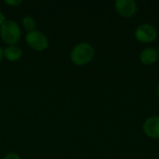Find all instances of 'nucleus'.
Instances as JSON below:
<instances>
[{"label":"nucleus","mask_w":159,"mask_h":159,"mask_svg":"<svg viewBox=\"0 0 159 159\" xmlns=\"http://www.w3.org/2000/svg\"><path fill=\"white\" fill-rule=\"evenodd\" d=\"M143 131L150 138L159 139V116H150L145 120Z\"/></svg>","instance_id":"nucleus-6"},{"label":"nucleus","mask_w":159,"mask_h":159,"mask_svg":"<svg viewBox=\"0 0 159 159\" xmlns=\"http://www.w3.org/2000/svg\"><path fill=\"white\" fill-rule=\"evenodd\" d=\"M20 28L19 24L12 20H6L0 26V35L3 41L7 45H15L20 38Z\"/></svg>","instance_id":"nucleus-2"},{"label":"nucleus","mask_w":159,"mask_h":159,"mask_svg":"<svg viewBox=\"0 0 159 159\" xmlns=\"http://www.w3.org/2000/svg\"><path fill=\"white\" fill-rule=\"evenodd\" d=\"M94 57V48L88 42L76 44L70 54L71 61L74 64L83 66L92 61Z\"/></svg>","instance_id":"nucleus-1"},{"label":"nucleus","mask_w":159,"mask_h":159,"mask_svg":"<svg viewBox=\"0 0 159 159\" xmlns=\"http://www.w3.org/2000/svg\"><path fill=\"white\" fill-rule=\"evenodd\" d=\"M21 22H22V25H23V28L29 33V32H32L34 30H35V26H36V21L34 20V17L28 15V16H25L22 20H21Z\"/></svg>","instance_id":"nucleus-9"},{"label":"nucleus","mask_w":159,"mask_h":159,"mask_svg":"<svg viewBox=\"0 0 159 159\" xmlns=\"http://www.w3.org/2000/svg\"><path fill=\"white\" fill-rule=\"evenodd\" d=\"M157 95H158V97H159V84H158V87H157Z\"/></svg>","instance_id":"nucleus-14"},{"label":"nucleus","mask_w":159,"mask_h":159,"mask_svg":"<svg viewBox=\"0 0 159 159\" xmlns=\"http://www.w3.org/2000/svg\"><path fill=\"white\" fill-rule=\"evenodd\" d=\"M135 36L137 40L143 43H150L157 36V31L155 26L144 23L137 27L135 30Z\"/></svg>","instance_id":"nucleus-4"},{"label":"nucleus","mask_w":159,"mask_h":159,"mask_svg":"<svg viewBox=\"0 0 159 159\" xmlns=\"http://www.w3.org/2000/svg\"><path fill=\"white\" fill-rule=\"evenodd\" d=\"M157 58H158V52L157 51L156 48H151V47L144 48L141 52V55H140V59H141L142 62L146 65L155 63L157 61Z\"/></svg>","instance_id":"nucleus-7"},{"label":"nucleus","mask_w":159,"mask_h":159,"mask_svg":"<svg viewBox=\"0 0 159 159\" xmlns=\"http://www.w3.org/2000/svg\"><path fill=\"white\" fill-rule=\"evenodd\" d=\"M25 40L28 46L36 51H43L47 49L49 45V41L47 35L37 30H34L32 32L27 33Z\"/></svg>","instance_id":"nucleus-3"},{"label":"nucleus","mask_w":159,"mask_h":159,"mask_svg":"<svg viewBox=\"0 0 159 159\" xmlns=\"http://www.w3.org/2000/svg\"><path fill=\"white\" fill-rule=\"evenodd\" d=\"M4 57L9 61H18L22 56V50L16 45L7 46L4 50Z\"/></svg>","instance_id":"nucleus-8"},{"label":"nucleus","mask_w":159,"mask_h":159,"mask_svg":"<svg viewBox=\"0 0 159 159\" xmlns=\"http://www.w3.org/2000/svg\"><path fill=\"white\" fill-rule=\"evenodd\" d=\"M4 57V53H3V49H2V48L0 47V61H2V58Z\"/></svg>","instance_id":"nucleus-13"},{"label":"nucleus","mask_w":159,"mask_h":159,"mask_svg":"<svg viewBox=\"0 0 159 159\" xmlns=\"http://www.w3.org/2000/svg\"><path fill=\"white\" fill-rule=\"evenodd\" d=\"M5 3L11 7H17V6L20 5L22 3V1L21 0H6Z\"/></svg>","instance_id":"nucleus-10"},{"label":"nucleus","mask_w":159,"mask_h":159,"mask_svg":"<svg viewBox=\"0 0 159 159\" xmlns=\"http://www.w3.org/2000/svg\"><path fill=\"white\" fill-rule=\"evenodd\" d=\"M116 10L122 17H132L137 11V4L134 0H116L115 2Z\"/></svg>","instance_id":"nucleus-5"},{"label":"nucleus","mask_w":159,"mask_h":159,"mask_svg":"<svg viewBox=\"0 0 159 159\" xmlns=\"http://www.w3.org/2000/svg\"><path fill=\"white\" fill-rule=\"evenodd\" d=\"M5 21H6V17H5V15H4V13L0 10V26H1Z\"/></svg>","instance_id":"nucleus-12"},{"label":"nucleus","mask_w":159,"mask_h":159,"mask_svg":"<svg viewBox=\"0 0 159 159\" xmlns=\"http://www.w3.org/2000/svg\"><path fill=\"white\" fill-rule=\"evenodd\" d=\"M4 159H20V157L16 153H8L4 157Z\"/></svg>","instance_id":"nucleus-11"},{"label":"nucleus","mask_w":159,"mask_h":159,"mask_svg":"<svg viewBox=\"0 0 159 159\" xmlns=\"http://www.w3.org/2000/svg\"><path fill=\"white\" fill-rule=\"evenodd\" d=\"M158 53H159V51H158Z\"/></svg>","instance_id":"nucleus-15"}]
</instances>
